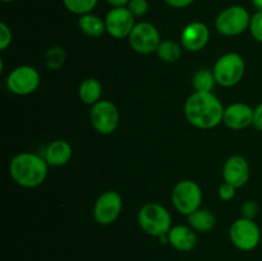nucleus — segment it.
<instances>
[{"label": "nucleus", "instance_id": "f257e3e1", "mask_svg": "<svg viewBox=\"0 0 262 261\" xmlns=\"http://www.w3.org/2000/svg\"><path fill=\"white\" fill-rule=\"evenodd\" d=\"M224 106L212 92H196L187 99L184 115L193 127L211 129L223 122Z\"/></svg>", "mask_w": 262, "mask_h": 261}, {"label": "nucleus", "instance_id": "f03ea898", "mask_svg": "<svg viewBox=\"0 0 262 261\" xmlns=\"http://www.w3.org/2000/svg\"><path fill=\"white\" fill-rule=\"evenodd\" d=\"M49 164L45 158L32 153H20L12 159L9 173L13 181L25 188L41 186L48 177Z\"/></svg>", "mask_w": 262, "mask_h": 261}, {"label": "nucleus", "instance_id": "7ed1b4c3", "mask_svg": "<svg viewBox=\"0 0 262 261\" xmlns=\"http://www.w3.org/2000/svg\"><path fill=\"white\" fill-rule=\"evenodd\" d=\"M138 224L148 235L158 238L166 235L171 229L170 212L163 205L148 202L138 211Z\"/></svg>", "mask_w": 262, "mask_h": 261}, {"label": "nucleus", "instance_id": "20e7f679", "mask_svg": "<svg viewBox=\"0 0 262 261\" xmlns=\"http://www.w3.org/2000/svg\"><path fill=\"white\" fill-rule=\"evenodd\" d=\"M216 83L223 87H232L239 83L246 72L245 59L237 53H228L220 56L214 66Z\"/></svg>", "mask_w": 262, "mask_h": 261}, {"label": "nucleus", "instance_id": "39448f33", "mask_svg": "<svg viewBox=\"0 0 262 261\" xmlns=\"http://www.w3.org/2000/svg\"><path fill=\"white\" fill-rule=\"evenodd\" d=\"M202 201V191L199 184L191 179H184L174 186L171 192V202L174 209L182 215H191L200 209Z\"/></svg>", "mask_w": 262, "mask_h": 261}, {"label": "nucleus", "instance_id": "423d86ee", "mask_svg": "<svg viewBox=\"0 0 262 261\" xmlns=\"http://www.w3.org/2000/svg\"><path fill=\"white\" fill-rule=\"evenodd\" d=\"M251 15L242 5H232L219 13L215 20L217 32L223 36H237L250 28Z\"/></svg>", "mask_w": 262, "mask_h": 261}, {"label": "nucleus", "instance_id": "0eeeda50", "mask_svg": "<svg viewBox=\"0 0 262 261\" xmlns=\"http://www.w3.org/2000/svg\"><path fill=\"white\" fill-rule=\"evenodd\" d=\"M229 237L238 250L252 251L260 243L261 230L253 219L241 217L230 225Z\"/></svg>", "mask_w": 262, "mask_h": 261}, {"label": "nucleus", "instance_id": "6e6552de", "mask_svg": "<svg viewBox=\"0 0 262 261\" xmlns=\"http://www.w3.org/2000/svg\"><path fill=\"white\" fill-rule=\"evenodd\" d=\"M128 41H129L130 48L136 53L143 54V55H147V54L158 50L161 42L158 28L150 22L137 23L133 27L130 35L128 36Z\"/></svg>", "mask_w": 262, "mask_h": 261}, {"label": "nucleus", "instance_id": "1a4fd4ad", "mask_svg": "<svg viewBox=\"0 0 262 261\" xmlns=\"http://www.w3.org/2000/svg\"><path fill=\"white\" fill-rule=\"evenodd\" d=\"M41 77L36 68L31 66H20L13 69L7 78V86L10 92L19 96L30 95L40 86Z\"/></svg>", "mask_w": 262, "mask_h": 261}, {"label": "nucleus", "instance_id": "9d476101", "mask_svg": "<svg viewBox=\"0 0 262 261\" xmlns=\"http://www.w3.org/2000/svg\"><path fill=\"white\" fill-rule=\"evenodd\" d=\"M91 124L101 135H112L119 124V112L112 101L100 100L92 105Z\"/></svg>", "mask_w": 262, "mask_h": 261}, {"label": "nucleus", "instance_id": "9b49d317", "mask_svg": "<svg viewBox=\"0 0 262 261\" xmlns=\"http://www.w3.org/2000/svg\"><path fill=\"white\" fill-rule=\"evenodd\" d=\"M122 209V196L115 191H106L95 202L94 217L100 225H110L118 219Z\"/></svg>", "mask_w": 262, "mask_h": 261}, {"label": "nucleus", "instance_id": "f8f14e48", "mask_svg": "<svg viewBox=\"0 0 262 261\" xmlns=\"http://www.w3.org/2000/svg\"><path fill=\"white\" fill-rule=\"evenodd\" d=\"M106 32L114 38L128 37L136 26L135 15L125 7L113 8L105 17Z\"/></svg>", "mask_w": 262, "mask_h": 261}, {"label": "nucleus", "instance_id": "ddd939ff", "mask_svg": "<svg viewBox=\"0 0 262 261\" xmlns=\"http://www.w3.org/2000/svg\"><path fill=\"white\" fill-rule=\"evenodd\" d=\"M210 38V31L202 22H191L183 28L181 35V42L186 50L196 53L201 51L207 45Z\"/></svg>", "mask_w": 262, "mask_h": 261}, {"label": "nucleus", "instance_id": "4468645a", "mask_svg": "<svg viewBox=\"0 0 262 261\" xmlns=\"http://www.w3.org/2000/svg\"><path fill=\"white\" fill-rule=\"evenodd\" d=\"M223 177H224V181L227 183L232 184L235 188H241L250 179V165H248V161L241 155L230 156L224 164Z\"/></svg>", "mask_w": 262, "mask_h": 261}, {"label": "nucleus", "instance_id": "2eb2a0df", "mask_svg": "<svg viewBox=\"0 0 262 261\" xmlns=\"http://www.w3.org/2000/svg\"><path fill=\"white\" fill-rule=\"evenodd\" d=\"M223 122L230 129H245L253 123V109L243 102H235L225 107Z\"/></svg>", "mask_w": 262, "mask_h": 261}, {"label": "nucleus", "instance_id": "dca6fc26", "mask_svg": "<svg viewBox=\"0 0 262 261\" xmlns=\"http://www.w3.org/2000/svg\"><path fill=\"white\" fill-rule=\"evenodd\" d=\"M169 243L178 251H191L196 247L197 237L194 229L186 225H174L168 233Z\"/></svg>", "mask_w": 262, "mask_h": 261}, {"label": "nucleus", "instance_id": "f3484780", "mask_svg": "<svg viewBox=\"0 0 262 261\" xmlns=\"http://www.w3.org/2000/svg\"><path fill=\"white\" fill-rule=\"evenodd\" d=\"M72 146L64 140H55L46 147L43 158L51 166H63L72 159Z\"/></svg>", "mask_w": 262, "mask_h": 261}, {"label": "nucleus", "instance_id": "a211bd4d", "mask_svg": "<svg viewBox=\"0 0 262 261\" xmlns=\"http://www.w3.org/2000/svg\"><path fill=\"white\" fill-rule=\"evenodd\" d=\"M78 27L89 37H100L106 31L105 20H102L99 15L91 14V13L79 17Z\"/></svg>", "mask_w": 262, "mask_h": 261}, {"label": "nucleus", "instance_id": "6ab92c4d", "mask_svg": "<svg viewBox=\"0 0 262 261\" xmlns=\"http://www.w3.org/2000/svg\"><path fill=\"white\" fill-rule=\"evenodd\" d=\"M78 95L84 104L95 105L101 99L102 84L96 78H86L79 86Z\"/></svg>", "mask_w": 262, "mask_h": 261}, {"label": "nucleus", "instance_id": "aec40b11", "mask_svg": "<svg viewBox=\"0 0 262 261\" xmlns=\"http://www.w3.org/2000/svg\"><path fill=\"white\" fill-rule=\"evenodd\" d=\"M188 223L192 229L199 230V232H209L215 227L216 219L209 210H196L188 215Z\"/></svg>", "mask_w": 262, "mask_h": 261}, {"label": "nucleus", "instance_id": "412c9836", "mask_svg": "<svg viewBox=\"0 0 262 261\" xmlns=\"http://www.w3.org/2000/svg\"><path fill=\"white\" fill-rule=\"evenodd\" d=\"M156 53H158V56L163 61L174 63V61L179 60V58L182 56V48L174 41L165 40L161 41Z\"/></svg>", "mask_w": 262, "mask_h": 261}, {"label": "nucleus", "instance_id": "4be33fe9", "mask_svg": "<svg viewBox=\"0 0 262 261\" xmlns=\"http://www.w3.org/2000/svg\"><path fill=\"white\" fill-rule=\"evenodd\" d=\"M193 83L196 92H212L216 79H215L214 72H210L207 69H200L193 76Z\"/></svg>", "mask_w": 262, "mask_h": 261}, {"label": "nucleus", "instance_id": "5701e85b", "mask_svg": "<svg viewBox=\"0 0 262 261\" xmlns=\"http://www.w3.org/2000/svg\"><path fill=\"white\" fill-rule=\"evenodd\" d=\"M66 51H64L63 48L60 46H54V48L49 49L46 51V55H45V63L46 67L49 69H59L63 67V64L66 63Z\"/></svg>", "mask_w": 262, "mask_h": 261}, {"label": "nucleus", "instance_id": "b1692460", "mask_svg": "<svg viewBox=\"0 0 262 261\" xmlns=\"http://www.w3.org/2000/svg\"><path fill=\"white\" fill-rule=\"evenodd\" d=\"M63 4L69 12L83 15L92 12V9L96 7L97 0H63Z\"/></svg>", "mask_w": 262, "mask_h": 261}, {"label": "nucleus", "instance_id": "393cba45", "mask_svg": "<svg viewBox=\"0 0 262 261\" xmlns=\"http://www.w3.org/2000/svg\"><path fill=\"white\" fill-rule=\"evenodd\" d=\"M250 31L252 37L256 41L262 44V10H257L255 14L251 17Z\"/></svg>", "mask_w": 262, "mask_h": 261}, {"label": "nucleus", "instance_id": "a878e982", "mask_svg": "<svg viewBox=\"0 0 262 261\" xmlns=\"http://www.w3.org/2000/svg\"><path fill=\"white\" fill-rule=\"evenodd\" d=\"M127 8L135 17H142L147 13L148 3L147 0H129Z\"/></svg>", "mask_w": 262, "mask_h": 261}, {"label": "nucleus", "instance_id": "bb28decb", "mask_svg": "<svg viewBox=\"0 0 262 261\" xmlns=\"http://www.w3.org/2000/svg\"><path fill=\"white\" fill-rule=\"evenodd\" d=\"M12 42V31L4 22L0 23V50H5Z\"/></svg>", "mask_w": 262, "mask_h": 261}, {"label": "nucleus", "instance_id": "cd10ccee", "mask_svg": "<svg viewBox=\"0 0 262 261\" xmlns=\"http://www.w3.org/2000/svg\"><path fill=\"white\" fill-rule=\"evenodd\" d=\"M235 189L237 188H235L234 186L224 182V183L219 187L220 199L224 200V201H230V200H233V197L235 196Z\"/></svg>", "mask_w": 262, "mask_h": 261}, {"label": "nucleus", "instance_id": "c85d7f7f", "mask_svg": "<svg viewBox=\"0 0 262 261\" xmlns=\"http://www.w3.org/2000/svg\"><path fill=\"white\" fill-rule=\"evenodd\" d=\"M242 212H243V217L253 219V217H255L256 215H257V212H258L257 204H256V202H253V201H247L242 206Z\"/></svg>", "mask_w": 262, "mask_h": 261}, {"label": "nucleus", "instance_id": "c756f323", "mask_svg": "<svg viewBox=\"0 0 262 261\" xmlns=\"http://www.w3.org/2000/svg\"><path fill=\"white\" fill-rule=\"evenodd\" d=\"M253 125L256 129L262 132V102L253 109Z\"/></svg>", "mask_w": 262, "mask_h": 261}, {"label": "nucleus", "instance_id": "7c9ffc66", "mask_svg": "<svg viewBox=\"0 0 262 261\" xmlns=\"http://www.w3.org/2000/svg\"><path fill=\"white\" fill-rule=\"evenodd\" d=\"M169 7L177 8V9H182V8H187L194 2V0H164Z\"/></svg>", "mask_w": 262, "mask_h": 261}, {"label": "nucleus", "instance_id": "2f4dec72", "mask_svg": "<svg viewBox=\"0 0 262 261\" xmlns=\"http://www.w3.org/2000/svg\"><path fill=\"white\" fill-rule=\"evenodd\" d=\"M110 5H113L114 8H120V7H125L128 5L129 0H106Z\"/></svg>", "mask_w": 262, "mask_h": 261}, {"label": "nucleus", "instance_id": "473e14b6", "mask_svg": "<svg viewBox=\"0 0 262 261\" xmlns=\"http://www.w3.org/2000/svg\"><path fill=\"white\" fill-rule=\"evenodd\" d=\"M252 4L257 10H262V0H252Z\"/></svg>", "mask_w": 262, "mask_h": 261}, {"label": "nucleus", "instance_id": "72a5a7b5", "mask_svg": "<svg viewBox=\"0 0 262 261\" xmlns=\"http://www.w3.org/2000/svg\"><path fill=\"white\" fill-rule=\"evenodd\" d=\"M2 2H4V3H12V2H14V0H2Z\"/></svg>", "mask_w": 262, "mask_h": 261}]
</instances>
